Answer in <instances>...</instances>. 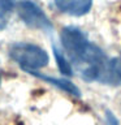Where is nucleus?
Returning <instances> with one entry per match:
<instances>
[{
  "label": "nucleus",
  "mask_w": 121,
  "mask_h": 125,
  "mask_svg": "<svg viewBox=\"0 0 121 125\" xmlns=\"http://www.w3.org/2000/svg\"><path fill=\"white\" fill-rule=\"evenodd\" d=\"M104 83H121V57L108 60Z\"/></svg>",
  "instance_id": "5"
},
{
  "label": "nucleus",
  "mask_w": 121,
  "mask_h": 125,
  "mask_svg": "<svg viewBox=\"0 0 121 125\" xmlns=\"http://www.w3.org/2000/svg\"><path fill=\"white\" fill-rule=\"evenodd\" d=\"M9 55L23 70L43 68L50 60L44 50L30 43H16L9 48Z\"/></svg>",
  "instance_id": "1"
},
{
  "label": "nucleus",
  "mask_w": 121,
  "mask_h": 125,
  "mask_svg": "<svg viewBox=\"0 0 121 125\" xmlns=\"http://www.w3.org/2000/svg\"><path fill=\"white\" fill-rule=\"evenodd\" d=\"M53 55H55V59H56V62H57V66L60 69V72L62 74H65V76H72L73 70H72V66H70L69 61L61 53V51L55 46H53Z\"/></svg>",
  "instance_id": "6"
},
{
  "label": "nucleus",
  "mask_w": 121,
  "mask_h": 125,
  "mask_svg": "<svg viewBox=\"0 0 121 125\" xmlns=\"http://www.w3.org/2000/svg\"><path fill=\"white\" fill-rule=\"evenodd\" d=\"M55 4L64 13L83 16L91 9L92 0H55Z\"/></svg>",
  "instance_id": "3"
},
{
  "label": "nucleus",
  "mask_w": 121,
  "mask_h": 125,
  "mask_svg": "<svg viewBox=\"0 0 121 125\" xmlns=\"http://www.w3.org/2000/svg\"><path fill=\"white\" fill-rule=\"evenodd\" d=\"M17 13L20 18L33 29L43 30V31H52L53 26L47 14L39 8L35 3L30 0H22L17 5Z\"/></svg>",
  "instance_id": "2"
},
{
  "label": "nucleus",
  "mask_w": 121,
  "mask_h": 125,
  "mask_svg": "<svg viewBox=\"0 0 121 125\" xmlns=\"http://www.w3.org/2000/svg\"><path fill=\"white\" fill-rule=\"evenodd\" d=\"M107 121L109 125H117V120L113 117V115L111 112H107Z\"/></svg>",
  "instance_id": "9"
},
{
  "label": "nucleus",
  "mask_w": 121,
  "mask_h": 125,
  "mask_svg": "<svg viewBox=\"0 0 121 125\" xmlns=\"http://www.w3.org/2000/svg\"><path fill=\"white\" fill-rule=\"evenodd\" d=\"M5 26H7V17L5 13H4V9L0 8V30H3Z\"/></svg>",
  "instance_id": "8"
},
{
  "label": "nucleus",
  "mask_w": 121,
  "mask_h": 125,
  "mask_svg": "<svg viewBox=\"0 0 121 125\" xmlns=\"http://www.w3.org/2000/svg\"><path fill=\"white\" fill-rule=\"evenodd\" d=\"M25 70H26L27 73L33 74V76L40 78V80L48 82V83L56 86V87L61 89V90H64V91L68 93V94H72V95H74V96H80V95H81L80 89H78L74 83H72L70 81H68V80H61V78H52V77H48V76H44V74H40V73L35 72L34 69H25Z\"/></svg>",
  "instance_id": "4"
},
{
  "label": "nucleus",
  "mask_w": 121,
  "mask_h": 125,
  "mask_svg": "<svg viewBox=\"0 0 121 125\" xmlns=\"http://www.w3.org/2000/svg\"><path fill=\"white\" fill-rule=\"evenodd\" d=\"M14 7V0H0V8L4 10H10Z\"/></svg>",
  "instance_id": "7"
}]
</instances>
